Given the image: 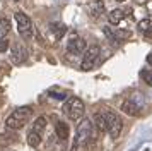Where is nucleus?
I'll return each mask as SVG.
<instances>
[{
    "mask_svg": "<svg viewBox=\"0 0 152 151\" xmlns=\"http://www.w3.org/2000/svg\"><path fill=\"white\" fill-rule=\"evenodd\" d=\"M29 115H31V108H29V107L17 108L15 112H12V113L7 117V120H5L7 129H12V130L22 129V127L26 125V122H28Z\"/></svg>",
    "mask_w": 152,
    "mask_h": 151,
    "instance_id": "1",
    "label": "nucleus"
},
{
    "mask_svg": "<svg viewBox=\"0 0 152 151\" xmlns=\"http://www.w3.org/2000/svg\"><path fill=\"white\" fill-rule=\"evenodd\" d=\"M84 110H86V107H84V101L80 100V98H70V100H67V103L63 105V115L67 117V118H70V120H79L80 117L84 115Z\"/></svg>",
    "mask_w": 152,
    "mask_h": 151,
    "instance_id": "2",
    "label": "nucleus"
},
{
    "mask_svg": "<svg viewBox=\"0 0 152 151\" xmlns=\"http://www.w3.org/2000/svg\"><path fill=\"white\" fill-rule=\"evenodd\" d=\"M92 136V122L89 118H84L82 122L77 125V132H75V144L72 146V150H75L79 146L87 144V141Z\"/></svg>",
    "mask_w": 152,
    "mask_h": 151,
    "instance_id": "3",
    "label": "nucleus"
},
{
    "mask_svg": "<svg viewBox=\"0 0 152 151\" xmlns=\"http://www.w3.org/2000/svg\"><path fill=\"white\" fill-rule=\"evenodd\" d=\"M103 115L106 118V130L110 132V136L113 139H118L120 134H121V129H123V122H121L120 115L115 113V112H110V110L104 112Z\"/></svg>",
    "mask_w": 152,
    "mask_h": 151,
    "instance_id": "4",
    "label": "nucleus"
},
{
    "mask_svg": "<svg viewBox=\"0 0 152 151\" xmlns=\"http://www.w3.org/2000/svg\"><path fill=\"white\" fill-rule=\"evenodd\" d=\"M15 24H17V31L24 40H28L33 36V22L24 12H15L14 14Z\"/></svg>",
    "mask_w": 152,
    "mask_h": 151,
    "instance_id": "5",
    "label": "nucleus"
},
{
    "mask_svg": "<svg viewBox=\"0 0 152 151\" xmlns=\"http://www.w3.org/2000/svg\"><path fill=\"white\" fill-rule=\"evenodd\" d=\"M99 53H101V50H99V47H97V45L89 47V48H87V52H84L80 69H82V70H92V69H94V65L97 64Z\"/></svg>",
    "mask_w": 152,
    "mask_h": 151,
    "instance_id": "6",
    "label": "nucleus"
},
{
    "mask_svg": "<svg viewBox=\"0 0 152 151\" xmlns=\"http://www.w3.org/2000/svg\"><path fill=\"white\" fill-rule=\"evenodd\" d=\"M86 40L84 38H80V36H72L70 38V41L67 43V50H69V53L72 55H80L86 52Z\"/></svg>",
    "mask_w": 152,
    "mask_h": 151,
    "instance_id": "7",
    "label": "nucleus"
},
{
    "mask_svg": "<svg viewBox=\"0 0 152 151\" xmlns=\"http://www.w3.org/2000/svg\"><path fill=\"white\" fill-rule=\"evenodd\" d=\"M26 57H28L26 48L22 47L21 43H15L14 47H12V50H10V60H12V64L19 65V64H22V62L26 60Z\"/></svg>",
    "mask_w": 152,
    "mask_h": 151,
    "instance_id": "8",
    "label": "nucleus"
},
{
    "mask_svg": "<svg viewBox=\"0 0 152 151\" xmlns=\"http://www.w3.org/2000/svg\"><path fill=\"white\" fill-rule=\"evenodd\" d=\"M121 110H123V113H126V115H130V117H138V113H140V105L135 103V100L130 98V100L123 101Z\"/></svg>",
    "mask_w": 152,
    "mask_h": 151,
    "instance_id": "9",
    "label": "nucleus"
},
{
    "mask_svg": "<svg viewBox=\"0 0 152 151\" xmlns=\"http://www.w3.org/2000/svg\"><path fill=\"white\" fill-rule=\"evenodd\" d=\"M55 132H56V137L58 139H62V141H67L69 139V134H70V130H69V125L65 122H56L55 125Z\"/></svg>",
    "mask_w": 152,
    "mask_h": 151,
    "instance_id": "10",
    "label": "nucleus"
},
{
    "mask_svg": "<svg viewBox=\"0 0 152 151\" xmlns=\"http://www.w3.org/2000/svg\"><path fill=\"white\" fill-rule=\"evenodd\" d=\"M123 17H125V14H123V10L121 9H113V10H110L108 12V21H110L111 24H120L121 21H123Z\"/></svg>",
    "mask_w": 152,
    "mask_h": 151,
    "instance_id": "11",
    "label": "nucleus"
},
{
    "mask_svg": "<svg viewBox=\"0 0 152 151\" xmlns=\"http://www.w3.org/2000/svg\"><path fill=\"white\" fill-rule=\"evenodd\" d=\"M28 144L33 146V148H38V146L41 144V134H39V132H34V130L31 129L29 134H28Z\"/></svg>",
    "mask_w": 152,
    "mask_h": 151,
    "instance_id": "12",
    "label": "nucleus"
},
{
    "mask_svg": "<svg viewBox=\"0 0 152 151\" xmlns=\"http://www.w3.org/2000/svg\"><path fill=\"white\" fill-rule=\"evenodd\" d=\"M152 29V16L144 17L142 21H138V31L140 33H149Z\"/></svg>",
    "mask_w": 152,
    "mask_h": 151,
    "instance_id": "13",
    "label": "nucleus"
},
{
    "mask_svg": "<svg viewBox=\"0 0 152 151\" xmlns=\"http://www.w3.org/2000/svg\"><path fill=\"white\" fill-rule=\"evenodd\" d=\"M46 117H38L34 122H33V130L34 132H39V134H43V130L46 129Z\"/></svg>",
    "mask_w": 152,
    "mask_h": 151,
    "instance_id": "14",
    "label": "nucleus"
},
{
    "mask_svg": "<svg viewBox=\"0 0 152 151\" xmlns=\"http://www.w3.org/2000/svg\"><path fill=\"white\" fill-rule=\"evenodd\" d=\"M104 34H106V38H108V40L111 41V43H113V45H115V43H120V38H118L116 36V33H115V29H113V27H110V26H104Z\"/></svg>",
    "mask_w": 152,
    "mask_h": 151,
    "instance_id": "15",
    "label": "nucleus"
},
{
    "mask_svg": "<svg viewBox=\"0 0 152 151\" xmlns=\"http://www.w3.org/2000/svg\"><path fill=\"white\" fill-rule=\"evenodd\" d=\"M10 31V21L9 19H0V40H4Z\"/></svg>",
    "mask_w": 152,
    "mask_h": 151,
    "instance_id": "16",
    "label": "nucleus"
},
{
    "mask_svg": "<svg viewBox=\"0 0 152 151\" xmlns=\"http://www.w3.org/2000/svg\"><path fill=\"white\" fill-rule=\"evenodd\" d=\"M103 9H104L103 2H96V4H92V5L87 7V10L91 12V16H92V17H96L97 14H101V12H103Z\"/></svg>",
    "mask_w": 152,
    "mask_h": 151,
    "instance_id": "17",
    "label": "nucleus"
},
{
    "mask_svg": "<svg viewBox=\"0 0 152 151\" xmlns=\"http://www.w3.org/2000/svg\"><path fill=\"white\" fill-rule=\"evenodd\" d=\"M94 122H96L97 129L101 130V132L106 130V118H104L103 113H96V115H94Z\"/></svg>",
    "mask_w": 152,
    "mask_h": 151,
    "instance_id": "18",
    "label": "nucleus"
},
{
    "mask_svg": "<svg viewBox=\"0 0 152 151\" xmlns=\"http://www.w3.org/2000/svg\"><path fill=\"white\" fill-rule=\"evenodd\" d=\"M51 31H55L56 38H60V36L65 33V26H63V24H51Z\"/></svg>",
    "mask_w": 152,
    "mask_h": 151,
    "instance_id": "19",
    "label": "nucleus"
},
{
    "mask_svg": "<svg viewBox=\"0 0 152 151\" xmlns=\"http://www.w3.org/2000/svg\"><path fill=\"white\" fill-rule=\"evenodd\" d=\"M140 76H142V79H144L149 86H152V70H142Z\"/></svg>",
    "mask_w": 152,
    "mask_h": 151,
    "instance_id": "20",
    "label": "nucleus"
},
{
    "mask_svg": "<svg viewBox=\"0 0 152 151\" xmlns=\"http://www.w3.org/2000/svg\"><path fill=\"white\" fill-rule=\"evenodd\" d=\"M7 50H9V40L4 38V40H0V53L2 52H7Z\"/></svg>",
    "mask_w": 152,
    "mask_h": 151,
    "instance_id": "21",
    "label": "nucleus"
},
{
    "mask_svg": "<svg viewBox=\"0 0 152 151\" xmlns=\"http://www.w3.org/2000/svg\"><path fill=\"white\" fill-rule=\"evenodd\" d=\"M50 95L53 96L55 100H65V95L63 93H53V91H50Z\"/></svg>",
    "mask_w": 152,
    "mask_h": 151,
    "instance_id": "22",
    "label": "nucleus"
},
{
    "mask_svg": "<svg viewBox=\"0 0 152 151\" xmlns=\"http://www.w3.org/2000/svg\"><path fill=\"white\" fill-rule=\"evenodd\" d=\"M147 64H149V65L152 67V53H149V55H147Z\"/></svg>",
    "mask_w": 152,
    "mask_h": 151,
    "instance_id": "23",
    "label": "nucleus"
},
{
    "mask_svg": "<svg viewBox=\"0 0 152 151\" xmlns=\"http://www.w3.org/2000/svg\"><path fill=\"white\" fill-rule=\"evenodd\" d=\"M145 34H147V36H152V29L149 31V33H145Z\"/></svg>",
    "mask_w": 152,
    "mask_h": 151,
    "instance_id": "24",
    "label": "nucleus"
},
{
    "mask_svg": "<svg viewBox=\"0 0 152 151\" xmlns=\"http://www.w3.org/2000/svg\"><path fill=\"white\" fill-rule=\"evenodd\" d=\"M116 2H125V0H116Z\"/></svg>",
    "mask_w": 152,
    "mask_h": 151,
    "instance_id": "25",
    "label": "nucleus"
},
{
    "mask_svg": "<svg viewBox=\"0 0 152 151\" xmlns=\"http://www.w3.org/2000/svg\"><path fill=\"white\" fill-rule=\"evenodd\" d=\"M12 2H19V0H12Z\"/></svg>",
    "mask_w": 152,
    "mask_h": 151,
    "instance_id": "26",
    "label": "nucleus"
}]
</instances>
